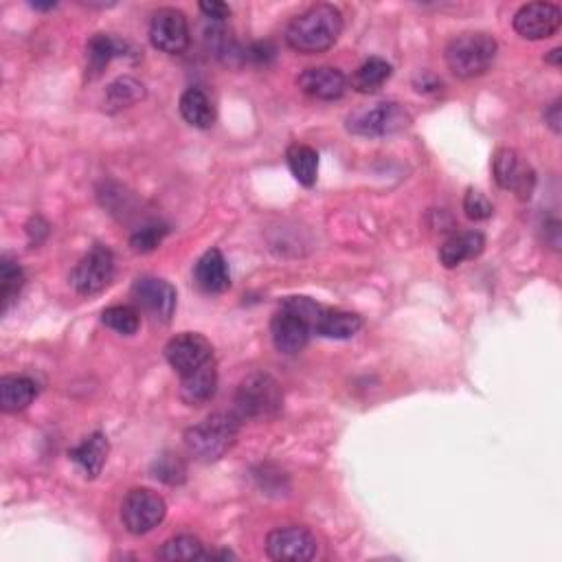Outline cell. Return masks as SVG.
Returning a JSON list of instances; mask_svg holds the SVG:
<instances>
[{"label": "cell", "mask_w": 562, "mask_h": 562, "mask_svg": "<svg viewBox=\"0 0 562 562\" xmlns=\"http://www.w3.org/2000/svg\"><path fill=\"white\" fill-rule=\"evenodd\" d=\"M343 31V14L339 7L319 3L308 7L290 22L286 42L292 51L303 55H317L332 49Z\"/></svg>", "instance_id": "1"}, {"label": "cell", "mask_w": 562, "mask_h": 562, "mask_svg": "<svg viewBox=\"0 0 562 562\" xmlns=\"http://www.w3.org/2000/svg\"><path fill=\"white\" fill-rule=\"evenodd\" d=\"M240 418L235 413H213L185 433L189 455L198 462H218L227 455L240 433Z\"/></svg>", "instance_id": "2"}, {"label": "cell", "mask_w": 562, "mask_h": 562, "mask_svg": "<svg viewBox=\"0 0 562 562\" xmlns=\"http://www.w3.org/2000/svg\"><path fill=\"white\" fill-rule=\"evenodd\" d=\"M499 44L486 31L459 33L446 44L444 58L453 75L470 80L486 73L497 60Z\"/></svg>", "instance_id": "3"}, {"label": "cell", "mask_w": 562, "mask_h": 562, "mask_svg": "<svg viewBox=\"0 0 562 562\" xmlns=\"http://www.w3.org/2000/svg\"><path fill=\"white\" fill-rule=\"evenodd\" d=\"M281 308L299 314L310 325L312 334H319L323 339H352L363 328V319L358 314L321 306L310 297H288Z\"/></svg>", "instance_id": "4"}, {"label": "cell", "mask_w": 562, "mask_h": 562, "mask_svg": "<svg viewBox=\"0 0 562 562\" xmlns=\"http://www.w3.org/2000/svg\"><path fill=\"white\" fill-rule=\"evenodd\" d=\"M281 411V389L273 376L249 374L235 393V415L240 420H271Z\"/></svg>", "instance_id": "5"}, {"label": "cell", "mask_w": 562, "mask_h": 562, "mask_svg": "<svg viewBox=\"0 0 562 562\" xmlns=\"http://www.w3.org/2000/svg\"><path fill=\"white\" fill-rule=\"evenodd\" d=\"M411 126L409 110L398 101H378L347 115V130L356 137H389Z\"/></svg>", "instance_id": "6"}, {"label": "cell", "mask_w": 562, "mask_h": 562, "mask_svg": "<svg viewBox=\"0 0 562 562\" xmlns=\"http://www.w3.org/2000/svg\"><path fill=\"white\" fill-rule=\"evenodd\" d=\"M167 503L159 492L150 488H134L121 503V523L134 536L148 534L165 521Z\"/></svg>", "instance_id": "7"}, {"label": "cell", "mask_w": 562, "mask_h": 562, "mask_svg": "<svg viewBox=\"0 0 562 562\" xmlns=\"http://www.w3.org/2000/svg\"><path fill=\"white\" fill-rule=\"evenodd\" d=\"M115 277V255L104 244H95L71 273V286L84 297L99 295Z\"/></svg>", "instance_id": "8"}, {"label": "cell", "mask_w": 562, "mask_h": 562, "mask_svg": "<svg viewBox=\"0 0 562 562\" xmlns=\"http://www.w3.org/2000/svg\"><path fill=\"white\" fill-rule=\"evenodd\" d=\"M132 299L148 317L159 323H170L176 312V288L161 277L143 275L134 279Z\"/></svg>", "instance_id": "9"}, {"label": "cell", "mask_w": 562, "mask_h": 562, "mask_svg": "<svg viewBox=\"0 0 562 562\" xmlns=\"http://www.w3.org/2000/svg\"><path fill=\"white\" fill-rule=\"evenodd\" d=\"M492 172L494 181L501 189L514 191L519 200H530L536 187V174L521 156L510 148H501L492 156Z\"/></svg>", "instance_id": "10"}, {"label": "cell", "mask_w": 562, "mask_h": 562, "mask_svg": "<svg viewBox=\"0 0 562 562\" xmlns=\"http://www.w3.org/2000/svg\"><path fill=\"white\" fill-rule=\"evenodd\" d=\"M319 543L306 527L290 525L273 530L266 538V554L273 560L288 562H306L317 556Z\"/></svg>", "instance_id": "11"}, {"label": "cell", "mask_w": 562, "mask_h": 562, "mask_svg": "<svg viewBox=\"0 0 562 562\" xmlns=\"http://www.w3.org/2000/svg\"><path fill=\"white\" fill-rule=\"evenodd\" d=\"M150 42L167 55H181L189 47V25L181 9L163 7L150 22Z\"/></svg>", "instance_id": "12"}, {"label": "cell", "mask_w": 562, "mask_h": 562, "mask_svg": "<svg viewBox=\"0 0 562 562\" xmlns=\"http://www.w3.org/2000/svg\"><path fill=\"white\" fill-rule=\"evenodd\" d=\"M165 358L174 372L183 378L213 361V345L202 334L183 332L165 345Z\"/></svg>", "instance_id": "13"}, {"label": "cell", "mask_w": 562, "mask_h": 562, "mask_svg": "<svg viewBox=\"0 0 562 562\" xmlns=\"http://www.w3.org/2000/svg\"><path fill=\"white\" fill-rule=\"evenodd\" d=\"M514 31L525 40H547L562 25V11L554 3H527L514 14Z\"/></svg>", "instance_id": "14"}, {"label": "cell", "mask_w": 562, "mask_h": 562, "mask_svg": "<svg viewBox=\"0 0 562 562\" xmlns=\"http://www.w3.org/2000/svg\"><path fill=\"white\" fill-rule=\"evenodd\" d=\"M310 334V325L303 321L299 314L286 308H281L271 321V336L279 354L295 356L303 352L310 341Z\"/></svg>", "instance_id": "15"}, {"label": "cell", "mask_w": 562, "mask_h": 562, "mask_svg": "<svg viewBox=\"0 0 562 562\" xmlns=\"http://www.w3.org/2000/svg\"><path fill=\"white\" fill-rule=\"evenodd\" d=\"M297 86L312 99L334 101L345 95L347 80L334 66H312L297 77Z\"/></svg>", "instance_id": "16"}, {"label": "cell", "mask_w": 562, "mask_h": 562, "mask_svg": "<svg viewBox=\"0 0 562 562\" xmlns=\"http://www.w3.org/2000/svg\"><path fill=\"white\" fill-rule=\"evenodd\" d=\"M194 279L202 292L207 295H222L231 288V275L224 255L218 249H211L200 257L194 268Z\"/></svg>", "instance_id": "17"}, {"label": "cell", "mask_w": 562, "mask_h": 562, "mask_svg": "<svg viewBox=\"0 0 562 562\" xmlns=\"http://www.w3.org/2000/svg\"><path fill=\"white\" fill-rule=\"evenodd\" d=\"M486 249V238L479 231H459L453 233L440 246V264L444 268H457L468 260H475Z\"/></svg>", "instance_id": "18"}, {"label": "cell", "mask_w": 562, "mask_h": 562, "mask_svg": "<svg viewBox=\"0 0 562 562\" xmlns=\"http://www.w3.org/2000/svg\"><path fill=\"white\" fill-rule=\"evenodd\" d=\"M130 47L126 42H121L117 38L108 36V33H97L86 44V77L88 80H97V77L108 69V64L121 58V55H128Z\"/></svg>", "instance_id": "19"}, {"label": "cell", "mask_w": 562, "mask_h": 562, "mask_svg": "<svg viewBox=\"0 0 562 562\" xmlns=\"http://www.w3.org/2000/svg\"><path fill=\"white\" fill-rule=\"evenodd\" d=\"M218 387V365L216 361H209L196 372H191L181 378V398L189 407H200L213 398Z\"/></svg>", "instance_id": "20"}, {"label": "cell", "mask_w": 562, "mask_h": 562, "mask_svg": "<svg viewBox=\"0 0 562 562\" xmlns=\"http://www.w3.org/2000/svg\"><path fill=\"white\" fill-rule=\"evenodd\" d=\"M108 451H110V444H108V437L104 433H93L84 437V440L77 444L75 448H71L69 457L73 462L84 470L86 477L95 479L101 468H104L106 459H108Z\"/></svg>", "instance_id": "21"}, {"label": "cell", "mask_w": 562, "mask_h": 562, "mask_svg": "<svg viewBox=\"0 0 562 562\" xmlns=\"http://www.w3.org/2000/svg\"><path fill=\"white\" fill-rule=\"evenodd\" d=\"M38 396V385L27 376H5L0 380V409L5 413L25 411Z\"/></svg>", "instance_id": "22"}, {"label": "cell", "mask_w": 562, "mask_h": 562, "mask_svg": "<svg viewBox=\"0 0 562 562\" xmlns=\"http://www.w3.org/2000/svg\"><path fill=\"white\" fill-rule=\"evenodd\" d=\"M178 108H181L183 119L194 128L207 130L216 123V108H213L211 99L200 88H187L181 95V101H178Z\"/></svg>", "instance_id": "23"}, {"label": "cell", "mask_w": 562, "mask_h": 562, "mask_svg": "<svg viewBox=\"0 0 562 562\" xmlns=\"http://www.w3.org/2000/svg\"><path fill=\"white\" fill-rule=\"evenodd\" d=\"M143 99H145L143 82H139L137 77L123 75V77H117V80L106 88L104 108L108 112H119V110L132 108L134 104H139V101H143Z\"/></svg>", "instance_id": "24"}, {"label": "cell", "mask_w": 562, "mask_h": 562, "mask_svg": "<svg viewBox=\"0 0 562 562\" xmlns=\"http://www.w3.org/2000/svg\"><path fill=\"white\" fill-rule=\"evenodd\" d=\"M393 69L387 60L382 58H369L365 60L352 75V88L361 95L378 93L382 86L389 82Z\"/></svg>", "instance_id": "25"}, {"label": "cell", "mask_w": 562, "mask_h": 562, "mask_svg": "<svg viewBox=\"0 0 562 562\" xmlns=\"http://www.w3.org/2000/svg\"><path fill=\"white\" fill-rule=\"evenodd\" d=\"M286 161L295 181L303 187H312L317 183V172H319V154L310 145L295 143L290 145L286 152Z\"/></svg>", "instance_id": "26"}, {"label": "cell", "mask_w": 562, "mask_h": 562, "mask_svg": "<svg viewBox=\"0 0 562 562\" xmlns=\"http://www.w3.org/2000/svg\"><path fill=\"white\" fill-rule=\"evenodd\" d=\"M25 286V273L14 257L3 255L0 260V312L7 314L16 306L20 290Z\"/></svg>", "instance_id": "27"}, {"label": "cell", "mask_w": 562, "mask_h": 562, "mask_svg": "<svg viewBox=\"0 0 562 562\" xmlns=\"http://www.w3.org/2000/svg\"><path fill=\"white\" fill-rule=\"evenodd\" d=\"M101 321H104L106 328L115 330L123 336L137 334L141 328V314L132 306H110L104 310V314H101Z\"/></svg>", "instance_id": "28"}, {"label": "cell", "mask_w": 562, "mask_h": 562, "mask_svg": "<svg viewBox=\"0 0 562 562\" xmlns=\"http://www.w3.org/2000/svg\"><path fill=\"white\" fill-rule=\"evenodd\" d=\"M156 556H159V560H194L205 556V549H202V543L196 536L185 534V536L170 538Z\"/></svg>", "instance_id": "29"}, {"label": "cell", "mask_w": 562, "mask_h": 562, "mask_svg": "<svg viewBox=\"0 0 562 562\" xmlns=\"http://www.w3.org/2000/svg\"><path fill=\"white\" fill-rule=\"evenodd\" d=\"M152 475L170 486H181L187 479V466L178 455L165 453L152 464Z\"/></svg>", "instance_id": "30"}, {"label": "cell", "mask_w": 562, "mask_h": 562, "mask_svg": "<svg viewBox=\"0 0 562 562\" xmlns=\"http://www.w3.org/2000/svg\"><path fill=\"white\" fill-rule=\"evenodd\" d=\"M167 233H170V229H167V224H161V222L143 224V227H139L137 231L130 235L132 251L134 253H152L156 246L163 242V238H165Z\"/></svg>", "instance_id": "31"}, {"label": "cell", "mask_w": 562, "mask_h": 562, "mask_svg": "<svg viewBox=\"0 0 562 562\" xmlns=\"http://www.w3.org/2000/svg\"><path fill=\"white\" fill-rule=\"evenodd\" d=\"M464 211L470 220L481 222V220L492 218L494 207H492V202L486 198V194H481V191H477V189H468L464 196Z\"/></svg>", "instance_id": "32"}, {"label": "cell", "mask_w": 562, "mask_h": 562, "mask_svg": "<svg viewBox=\"0 0 562 562\" xmlns=\"http://www.w3.org/2000/svg\"><path fill=\"white\" fill-rule=\"evenodd\" d=\"M200 11L213 22H224L231 16V7L220 3V0H205V3H200Z\"/></svg>", "instance_id": "33"}, {"label": "cell", "mask_w": 562, "mask_h": 562, "mask_svg": "<svg viewBox=\"0 0 562 562\" xmlns=\"http://www.w3.org/2000/svg\"><path fill=\"white\" fill-rule=\"evenodd\" d=\"M242 58L249 60V62H255V64H268L275 58V49L271 47V44L260 42V44H253L251 49H246Z\"/></svg>", "instance_id": "34"}, {"label": "cell", "mask_w": 562, "mask_h": 562, "mask_svg": "<svg viewBox=\"0 0 562 562\" xmlns=\"http://www.w3.org/2000/svg\"><path fill=\"white\" fill-rule=\"evenodd\" d=\"M560 106H562V101L556 99L554 104H549L547 110H545V123L549 128H552L556 134H560L562 130V115H560Z\"/></svg>", "instance_id": "35"}, {"label": "cell", "mask_w": 562, "mask_h": 562, "mask_svg": "<svg viewBox=\"0 0 562 562\" xmlns=\"http://www.w3.org/2000/svg\"><path fill=\"white\" fill-rule=\"evenodd\" d=\"M560 60H562V49H554L552 53L547 55V62H549V64H554V66H558Z\"/></svg>", "instance_id": "36"}, {"label": "cell", "mask_w": 562, "mask_h": 562, "mask_svg": "<svg viewBox=\"0 0 562 562\" xmlns=\"http://www.w3.org/2000/svg\"><path fill=\"white\" fill-rule=\"evenodd\" d=\"M33 9H40V11H47V9H55L58 7V3H47V5H42V3H31Z\"/></svg>", "instance_id": "37"}]
</instances>
